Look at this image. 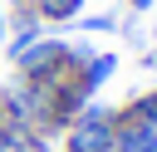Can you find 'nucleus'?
Returning <instances> with one entry per match:
<instances>
[{"label":"nucleus","mask_w":157,"mask_h":152,"mask_svg":"<svg viewBox=\"0 0 157 152\" xmlns=\"http://www.w3.org/2000/svg\"><path fill=\"white\" fill-rule=\"evenodd\" d=\"M0 123H15L25 132H49V83H29L15 78L10 88H0Z\"/></svg>","instance_id":"nucleus-1"},{"label":"nucleus","mask_w":157,"mask_h":152,"mask_svg":"<svg viewBox=\"0 0 157 152\" xmlns=\"http://www.w3.org/2000/svg\"><path fill=\"white\" fill-rule=\"evenodd\" d=\"M113 132H118V108L83 103V113L64 127V152H113Z\"/></svg>","instance_id":"nucleus-2"},{"label":"nucleus","mask_w":157,"mask_h":152,"mask_svg":"<svg viewBox=\"0 0 157 152\" xmlns=\"http://www.w3.org/2000/svg\"><path fill=\"white\" fill-rule=\"evenodd\" d=\"M15 69H20V78H29V83H54V78H64V74H74L69 69V44L64 39H34L29 49H20L15 54Z\"/></svg>","instance_id":"nucleus-3"},{"label":"nucleus","mask_w":157,"mask_h":152,"mask_svg":"<svg viewBox=\"0 0 157 152\" xmlns=\"http://www.w3.org/2000/svg\"><path fill=\"white\" fill-rule=\"evenodd\" d=\"M113 69H118V54H93V59L78 69V78H83V88L93 93L98 83H108V78H113Z\"/></svg>","instance_id":"nucleus-4"},{"label":"nucleus","mask_w":157,"mask_h":152,"mask_svg":"<svg viewBox=\"0 0 157 152\" xmlns=\"http://www.w3.org/2000/svg\"><path fill=\"white\" fill-rule=\"evenodd\" d=\"M34 5V15L49 25V20H74L78 10H83V0H29Z\"/></svg>","instance_id":"nucleus-5"},{"label":"nucleus","mask_w":157,"mask_h":152,"mask_svg":"<svg viewBox=\"0 0 157 152\" xmlns=\"http://www.w3.org/2000/svg\"><path fill=\"white\" fill-rule=\"evenodd\" d=\"M118 118H132V123H157V93H142V98H132L128 108H118Z\"/></svg>","instance_id":"nucleus-6"},{"label":"nucleus","mask_w":157,"mask_h":152,"mask_svg":"<svg viewBox=\"0 0 157 152\" xmlns=\"http://www.w3.org/2000/svg\"><path fill=\"white\" fill-rule=\"evenodd\" d=\"M78 29H113V15H88Z\"/></svg>","instance_id":"nucleus-7"},{"label":"nucleus","mask_w":157,"mask_h":152,"mask_svg":"<svg viewBox=\"0 0 157 152\" xmlns=\"http://www.w3.org/2000/svg\"><path fill=\"white\" fill-rule=\"evenodd\" d=\"M128 5H132V10H147V5H152V0H128Z\"/></svg>","instance_id":"nucleus-8"},{"label":"nucleus","mask_w":157,"mask_h":152,"mask_svg":"<svg viewBox=\"0 0 157 152\" xmlns=\"http://www.w3.org/2000/svg\"><path fill=\"white\" fill-rule=\"evenodd\" d=\"M5 34H10V25H5V15H0V44H5Z\"/></svg>","instance_id":"nucleus-9"},{"label":"nucleus","mask_w":157,"mask_h":152,"mask_svg":"<svg viewBox=\"0 0 157 152\" xmlns=\"http://www.w3.org/2000/svg\"><path fill=\"white\" fill-rule=\"evenodd\" d=\"M147 64H157V54H152V59H147Z\"/></svg>","instance_id":"nucleus-10"}]
</instances>
